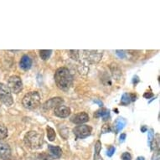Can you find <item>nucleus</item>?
Returning <instances> with one entry per match:
<instances>
[{
	"instance_id": "1",
	"label": "nucleus",
	"mask_w": 160,
	"mask_h": 160,
	"mask_svg": "<svg viewBox=\"0 0 160 160\" xmlns=\"http://www.w3.org/2000/svg\"><path fill=\"white\" fill-rule=\"evenodd\" d=\"M55 81L60 89L67 91L72 86L73 76L68 69L66 67H61L55 71Z\"/></svg>"
},
{
	"instance_id": "2",
	"label": "nucleus",
	"mask_w": 160,
	"mask_h": 160,
	"mask_svg": "<svg viewBox=\"0 0 160 160\" xmlns=\"http://www.w3.org/2000/svg\"><path fill=\"white\" fill-rule=\"evenodd\" d=\"M24 141L27 147H29L31 149L36 150L42 148L44 143V138L42 134L35 131H30L25 134Z\"/></svg>"
},
{
	"instance_id": "3",
	"label": "nucleus",
	"mask_w": 160,
	"mask_h": 160,
	"mask_svg": "<svg viewBox=\"0 0 160 160\" xmlns=\"http://www.w3.org/2000/svg\"><path fill=\"white\" fill-rule=\"evenodd\" d=\"M40 96L38 92H30L25 94L23 100H22V104L24 108L29 110L35 109L40 104Z\"/></svg>"
},
{
	"instance_id": "4",
	"label": "nucleus",
	"mask_w": 160,
	"mask_h": 160,
	"mask_svg": "<svg viewBox=\"0 0 160 160\" xmlns=\"http://www.w3.org/2000/svg\"><path fill=\"white\" fill-rule=\"evenodd\" d=\"M0 100L7 107L13 105V99L10 90L3 83H0Z\"/></svg>"
},
{
	"instance_id": "5",
	"label": "nucleus",
	"mask_w": 160,
	"mask_h": 160,
	"mask_svg": "<svg viewBox=\"0 0 160 160\" xmlns=\"http://www.w3.org/2000/svg\"><path fill=\"white\" fill-rule=\"evenodd\" d=\"M8 87L11 92L18 94L23 89V83L21 78L18 76H12L8 81Z\"/></svg>"
},
{
	"instance_id": "6",
	"label": "nucleus",
	"mask_w": 160,
	"mask_h": 160,
	"mask_svg": "<svg viewBox=\"0 0 160 160\" xmlns=\"http://www.w3.org/2000/svg\"><path fill=\"white\" fill-rule=\"evenodd\" d=\"M73 132L77 138H86L92 133V128L87 125H80L73 129Z\"/></svg>"
},
{
	"instance_id": "7",
	"label": "nucleus",
	"mask_w": 160,
	"mask_h": 160,
	"mask_svg": "<svg viewBox=\"0 0 160 160\" xmlns=\"http://www.w3.org/2000/svg\"><path fill=\"white\" fill-rule=\"evenodd\" d=\"M64 100L61 97H54L51 99L48 100L47 102H45L43 105V108L45 110H50L51 108H57L59 106L61 105V103H63Z\"/></svg>"
},
{
	"instance_id": "8",
	"label": "nucleus",
	"mask_w": 160,
	"mask_h": 160,
	"mask_svg": "<svg viewBox=\"0 0 160 160\" xmlns=\"http://www.w3.org/2000/svg\"><path fill=\"white\" fill-rule=\"evenodd\" d=\"M54 114L58 118H67L71 114V109L66 106H59L54 109Z\"/></svg>"
},
{
	"instance_id": "9",
	"label": "nucleus",
	"mask_w": 160,
	"mask_h": 160,
	"mask_svg": "<svg viewBox=\"0 0 160 160\" xmlns=\"http://www.w3.org/2000/svg\"><path fill=\"white\" fill-rule=\"evenodd\" d=\"M71 121L75 124H81L85 123L89 121V116L87 112H80L78 114H76L74 115L72 118H71Z\"/></svg>"
},
{
	"instance_id": "10",
	"label": "nucleus",
	"mask_w": 160,
	"mask_h": 160,
	"mask_svg": "<svg viewBox=\"0 0 160 160\" xmlns=\"http://www.w3.org/2000/svg\"><path fill=\"white\" fill-rule=\"evenodd\" d=\"M11 157V148L8 143L0 142V158L5 160Z\"/></svg>"
},
{
	"instance_id": "11",
	"label": "nucleus",
	"mask_w": 160,
	"mask_h": 160,
	"mask_svg": "<svg viewBox=\"0 0 160 160\" xmlns=\"http://www.w3.org/2000/svg\"><path fill=\"white\" fill-rule=\"evenodd\" d=\"M19 66H20V68L23 69L24 71H28V70H29L32 66L31 58L27 55H23L21 58V60L19 61Z\"/></svg>"
},
{
	"instance_id": "12",
	"label": "nucleus",
	"mask_w": 160,
	"mask_h": 160,
	"mask_svg": "<svg viewBox=\"0 0 160 160\" xmlns=\"http://www.w3.org/2000/svg\"><path fill=\"white\" fill-rule=\"evenodd\" d=\"M127 121L126 119L123 118H117V120L114 122L113 124V129L116 133H118L119 132L122 131L124 128V127L126 126Z\"/></svg>"
},
{
	"instance_id": "13",
	"label": "nucleus",
	"mask_w": 160,
	"mask_h": 160,
	"mask_svg": "<svg viewBox=\"0 0 160 160\" xmlns=\"http://www.w3.org/2000/svg\"><path fill=\"white\" fill-rule=\"evenodd\" d=\"M136 95L132 94V93H124L122 96L121 98V104L123 106L128 105L129 103H131L132 102L136 101Z\"/></svg>"
},
{
	"instance_id": "14",
	"label": "nucleus",
	"mask_w": 160,
	"mask_h": 160,
	"mask_svg": "<svg viewBox=\"0 0 160 160\" xmlns=\"http://www.w3.org/2000/svg\"><path fill=\"white\" fill-rule=\"evenodd\" d=\"M94 117L95 118H102L104 121H106L110 118V111L107 108H101L95 112Z\"/></svg>"
},
{
	"instance_id": "15",
	"label": "nucleus",
	"mask_w": 160,
	"mask_h": 160,
	"mask_svg": "<svg viewBox=\"0 0 160 160\" xmlns=\"http://www.w3.org/2000/svg\"><path fill=\"white\" fill-rule=\"evenodd\" d=\"M48 148L53 157L56 158H61V154H62V150L61 148L57 147V146H53V145H48Z\"/></svg>"
},
{
	"instance_id": "16",
	"label": "nucleus",
	"mask_w": 160,
	"mask_h": 160,
	"mask_svg": "<svg viewBox=\"0 0 160 160\" xmlns=\"http://www.w3.org/2000/svg\"><path fill=\"white\" fill-rule=\"evenodd\" d=\"M102 149V142L100 141H97L95 144V155L94 160H102V158L100 156V152Z\"/></svg>"
},
{
	"instance_id": "17",
	"label": "nucleus",
	"mask_w": 160,
	"mask_h": 160,
	"mask_svg": "<svg viewBox=\"0 0 160 160\" xmlns=\"http://www.w3.org/2000/svg\"><path fill=\"white\" fill-rule=\"evenodd\" d=\"M8 137V128L2 122H0V140L6 138Z\"/></svg>"
},
{
	"instance_id": "18",
	"label": "nucleus",
	"mask_w": 160,
	"mask_h": 160,
	"mask_svg": "<svg viewBox=\"0 0 160 160\" xmlns=\"http://www.w3.org/2000/svg\"><path fill=\"white\" fill-rule=\"evenodd\" d=\"M46 132H47L48 139H49L50 141H51V142H53L55 139V137H56L55 130H54L52 128H50V126H47V128H46Z\"/></svg>"
},
{
	"instance_id": "19",
	"label": "nucleus",
	"mask_w": 160,
	"mask_h": 160,
	"mask_svg": "<svg viewBox=\"0 0 160 160\" xmlns=\"http://www.w3.org/2000/svg\"><path fill=\"white\" fill-rule=\"evenodd\" d=\"M39 56L40 58L42 59L43 61H46L48 60L50 56L51 55V53H52V50H39Z\"/></svg>"
},
{
	"instance_id": "20",
	"label": "nucleus",
	"mask_w": 160,
	"mask_h": 160,
	"mask_svg": "<svg viewBox=\"0 0 160 160\" xmlns=\"http://www.w3.org/2000/svg\"><path fill=\"white\" fill-rule=\"evenodd\" d=\"M112 131V128H111V127L109 124H104L102 128V133H107L108 132Z\"/></svg>"
},
{
	"instance_id": "21",
	"label": "nucleus",
	"mask_w": 160,
	"mask_h": 160,
	"mask_svg": "<svg viewBox=\"0 0 160 160\" xmlns=\"http://www.w3.org/2000/svg\"><path fill=\"white\" fill-rule=\"evenodd\" d=\"M122 160H132V155L128 152H123L122 154Z\"/></svg>"
},
{
	"instance_id": "22",
	"label": "nucleus",
	"mask_w": 160,
	"mask_h": 160,
	"mask_svg": "<svg viewBox=\"0 0 160 160\" xmlns=\"http://www.w3.org/2000/svg\"><path fill=\"white\" fill-rule=\"evenodd\" d=\"M116 54L118 55V57L121 58V59H124L126 57V54H125V51L124 50H117L116 51Z\"/></svg>"
},
{
	"instance_id": "23",
	"label": "nucleus",
	"mask_w": 160,
	"mask_h": 160,
	"mask_svg": "<svg viewBox=\"0 0 160 160\" xmlns=\"http://www.w3.org/2000/svg\"><path fill=\"white\" fill-rule=\"evenodd\" d=\"M153 137H154L153 130H152V129H150V130H148V143L151 142V141L153 139Z\"/></svg>"
},
{
	"instance_id": "24",
	"label": "nucleus",
	"mask_w": 160,
	"mask_h": 160,
	"mask_svg": "<svg viewBox=\"0 0 160 160\" xmlns=\"http://www.w3.org/2000/svg\"><path fill=\"white\" fill-rule=\"evenodd\" d=\"M115 148L114 147H110L109 148H108V152H107V155H108V157H112L113 154H114V152H115Z\"/></svg>"
},
{
	"instance_id": "25",
	"label": "nucleus",
	"mask_w": 160,
	"mask_h": 160,
	"mask_svg": "<svg viewBox=\"0 0 160 160\" xmlns=\"http://www.w3.org/2000/svg\"><path fill=\"white\" fill-rule=\"evenodd\" d=\"M126 134L122 133L121 135H120V138H119V141H120V142H123L124 141H125V139H126Z\"/></svg>"
},
{
	"instance_id": "26",
	"label": "nucleus",
	"mask_w": 160,
	"mask_h": 160,
	"mask_svg": "<svg viewBox=\"0 0 160 160\" xmlns=\"http://www.w3.org/2000/svg\"><path fill=\"white\" fill-rule=\"evenodd\" d=\"M139 81H140V80H139L138 76H133V78H132V83H133L134 85L138 84V83L139 82Z\"/></svg>"
},
{
	"instance_id": "27",
	"label": "nucleus",
	"mask_w": 160,
	"mask_h": 160,
	"mask_svg": "<svg viewBox=\"0 0 160 160\" xmlns=\"http://www.w3.org/2000/svg\"><path fill=\"white\" fill-rule=\"evenodd\" d=\"M143 97H144L145 98H147V99H150L151 97H153V94H152V93H148V92H145L144 95H143Z\"/></svg>"
},
{
	"instance_id": "28",
	"label": "nucleus",
	"mask_w": 160,
	"mask_h": 160,
	"mask_svg": "<svg viewBox=\"0 0 160 160\" xmlns=\"http://www.w3.org/2000/svg\"><path fill=\"white\" fill-rule=\"evenodd\" d=\"M93 102H94L95 103H97V104H98V105H99L100 107H102V106H103L102 102H101V101H99V100L95 99V100H93Z\"/></svg>"
},
{
	"instance_id": "29",
	"label": "nucleus",
	"mask_w": 160,
	"mask_h": 160,
	"mask_svg": "<svg viewBox=\"0 0 160 160\" xmlns=\"http://www.w3.org/2000/svg\"><path fill=\"white\" fill-rule=\"evenodd\" d=\"M148 130V128L146 126H142V128H141V131H142V132H147Z\"/></svg>"
},
{
	"instance_id": "30",
	"label": "nucleus",
	"mask_w": 160,
	"mask_h": 160,
	"mask_svg": "<svg viewBox=\"0 0 160 160\" xmlns=\"http://www.w3.org/2000/svg\"><path fill=\"white\" fill-rule=\"evenodd\" d=\"M137 160H145L144 158L142 157V156H140V157H138V158H137Z\"/></svg>"
},
{
	"instance_id": "31",
	"label": "nucleus",
	"mask_w": 160,
	"mask_h": 160,
	"mask_svg": "<svg viewBox=\"0 0 160 160\" xmlns=\"http://www.w3.org/2000/svg\"><path fill=\"white\" fill-rule=\"evenodd\" d=\"M5 160H16L15 158H7V159H5Z\"/></svg>"
}]
</instances>
